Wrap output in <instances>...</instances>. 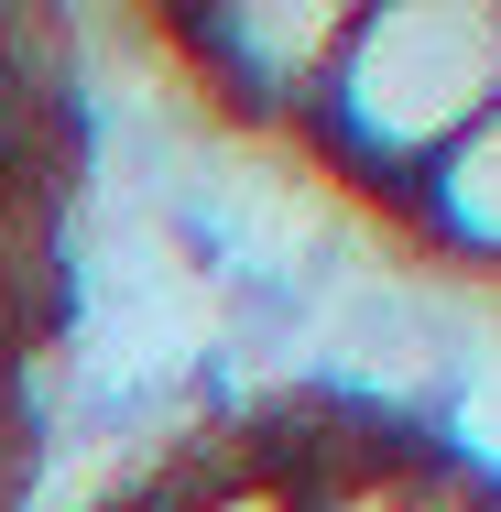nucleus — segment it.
<instances>
[{"mask_svg": "<svg viewBox=\"0 0 501 512\" xmlns=\"http://www.w3.org/2000/svg\"><path fill=\"white\" fill-rule=\"evenodd\" d=\"M501 109V11L480 0H425V11H349L338 66L316 88V153L338 164L349 197H393L480 120Z\"/></svg>", "mask_w": 501, "mask_h": 512, "instance_id": "1", "label": "nucleus"}, {"mask_svg": "<svg viewBox=\"0 0 501 512\" xmlns=\"http://www.w3.org/2000/svg\"><path fill=\"white\" fill-rule=\"evenodd\" d=\"M338 33H349V11H273V0L175 22V44L207 66V88L229 109H251L262 131H305L316 120V88L338 66Z\"/></svg>", "mask_w": 501, "mask_h": 512, "instance_id": "2", "label": "nucleus"}, {"mask_svg": "<svg viewBox=\"0 0 501 512\" xmlns=\"http://www.w3.org/2000/svg\"><path fill=\"white\" fill-rule=\"evenodd\" d=\"M403 218H414L425 251L501 273V109H480V120H469V131L403 186Z\"/></svg>", "mask_w": 501, "mask_h": 512, "instance_id": "3", "label": "nucleus"}, {"mask_svg": "<svg viewBox=\"0 0 501 512\" xmlns=\"http://www.w3.org/2000/svg\"><path fill=\"white\" fill-rule=\"evenodd\" d=\"M164 512H305V480L295 469H218L197 491H175Z\"/></svg>", "mask_w": 501, "mask_h": 512, "instance_id": "4", "label": "nucleus"}]
</instances>
